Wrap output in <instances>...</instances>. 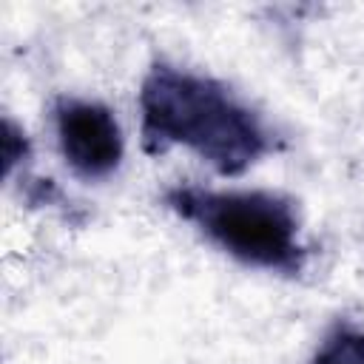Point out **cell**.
Segmentation results:
<instances>
[{
    "label": "cell",
    "mask_w": 364,
    "mask_h": 364,
    "mask_svg": "<svg viewBox=\"0 0 364 364\" xmlns=\"http://www.w3.org/2000/svg\"><path fill=\"white\" fill-rule=\"evenodd\" d=\"M139 114L145 154L185 145L225 176L247 171L273 148L264 119L225 82L168 63L142 77Z\"/></svg>",
    "instance_id": "obj_1"
},
{
    "label": "cell",
    "mask_w": 364,
    "mask_h": 364,
    "mask_svg": "<svg viewBox=\"0 0 364 364\" xmlns=\"http://www.w3.org/2000/svg\"><path fill=\"white\" fill-rule=\"evenodd\" d=\"M165 205L247 267L299 276L307 264L296 205L282 193L173 185L165 191Z\"/></svg>",
    "instance_id": "obj_2"
},
{
    "label": "cell",
    "mask_w": 364,
    "mask_h": 364,
    "mask_svg": "<svg viewBox=\"0 0 364 364\" xmlns=\"http://www.w3.org/2000/svg\"><path fill=\"white\" fill-rule=\"evenodd\" d=\"M57 142L74 173L105 179L122 162V131L114 111L97 100L63 97L54 105Z\"/></svg>",
    "instance_id": "obj_3"
},
{
    "label": "cell",
    "mask_w": 364,
    "mask_h": 364,
    "mask_svg": "<svg viewBox=\"0 0 364 364\" xmlns=\"http://www.w3.org/2000/svg\"><path fill=\"white\" fill-rule=\"evenodd\" d=\"M313 364H364V330L336 324L318 344Z\"/></svg>",
    "instance_id": "obj_4"
},
{
    "label": "cell",
    "mask_w": 364,
    "mask_h": 364,
    "mask_svg": "<svg viewBox=\"0 0 364 364\" xmlns=\"http://www.w3.org/2000/svg\"><path fill=\"white\" fill-rule=\"evenodd\" d=\"M28 156V136L20 125H14L9 117L3 119V173L11 176L14 165Z\"/></svg>",
    "instance_id": "obj_5"
}]
</instances>
